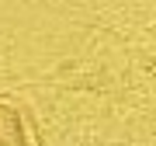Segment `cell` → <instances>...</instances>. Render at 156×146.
Listing matches in <instances>:
<instances>
[{
  "mask_svg": "<svg viewBox=\"0 0 156 146\" xmlns=\"http://www.w3.org/2000/svg\"><path fill=\"white\" fill-rule=\"evenodd\" d=\"M0 146H42L31 108L11 94H0Z\"/></svg>",
  "mask_w": 156,
  "mask_h": 146,
  "instance_id": "cell-1",
  "label": "cell"
}]
</instances>
